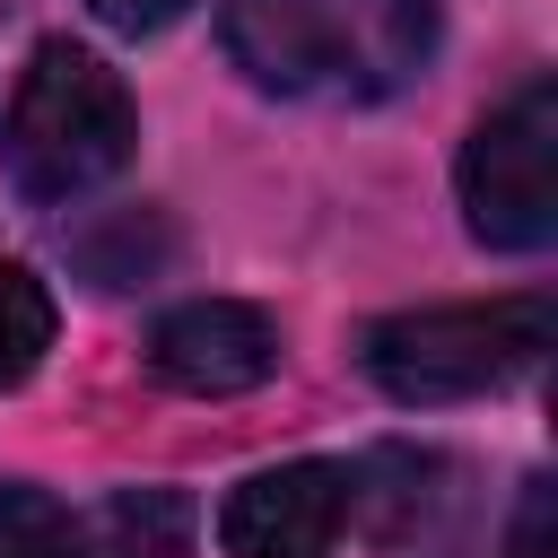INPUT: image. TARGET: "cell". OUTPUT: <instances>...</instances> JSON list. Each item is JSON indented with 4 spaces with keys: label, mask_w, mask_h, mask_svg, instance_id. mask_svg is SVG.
Returning a JSON list of instances; mask_svg holds the SVG:
<instances>
[{
    "label": "cell",
    "mask_w": 558,
    "mask_h": 558,
    "mask_svg": "<svg viewBox=\"0 0 558 558\" xmlns=\"http://www.w3.org/2000/svg\"><path fill=\"white\" fill-rule=\"evenodd\" d=\"M227 61L270 96L375 105L436 52V0H227Z\"/></svg>",
    "instance_id": "1"
},
{
    "label": "cell",
    "mask_w": 558,
    "mask_h": 558,
    "mask_svg": "<svg viewBox=\"0 0 558 558\" xmlns=\"http://www.w3.org/2000/svg\"><path fill=\"white\" fill-rule=\"evenodd\" d=\"M9 174L26 201H87L96 183H113L140 148V113L131 87L78 52V44H44L9 96Z\"/></svg>",
    "instance_id": "2"
},
{
    "label": "cell",
    "mask_w": 558,
    "mask_h": 558,
    "mask_svg": "<svg viewBox=\"0 0 558 558\" xmlns=\"http://www.w3.org/2000/svg\"><path fill=\"white\" fill-rule=\"evenodd\" d=\"M558 314L549 296H488V305H418V314H384L366 323L357 357L392 401H471L514 384L541 349H549Z\"/></svg>",
    "instance_id": "3"
},
{
    "label": "cell",
    "mask_w": 558,
    "mask_h": 558,
    "mask_svg": "<svg viewBox=\"0 0 558 558\" xmlns=\"http://www.w3.org/2000/svg\"><path fill=\"white\" fill-rule=\"evenodd\" d=\"M462 227L488 253H541L558 235V78H523L453 166Z\"/></svg>",
    "instance_id": "4"
},
{
    "label": "cell",
    "mask_w": 558,
    "mask_h": 558,
    "mask_svg": "<svg viewBox=\"0 0 558 558\" xmlns=\"http://www.w3.org/2000/svg\"><path fill=\"white\" fill-rule=\"evenodd\" d=\"M148 366L157 384L174 392H201V401H227V392H253L279 375V323L244 296H192L174 314H157L148 331Z\"/></svg>",
    "instance_id": "5"
},
{
    "label": "cell",
    "mask_w": 558,
    "mask_h": 558,
    "mask_svg": "<svg viewBox=\"0 0 558 558\" xmlns=\"http://www.w3.org/2000/svg\"><path fill=\"white\" fill-rule=\"evenodd\" d=\"M349 497L357 480L340 462H279L218 506V541L227 558H323L349 523Z\"/></svg>",
    "instance_id": "6"
},
{
    "label": "cell",
    "mask_w": 558,
    "mask_h": 558,
    "mask_svg": "<svg viewBox=\"0 0 558 558\" xmlns=\"http://www.w3.org/2000/svg\"><path fill=\"white\" fill-rule=\"evenodd\" d=\"M52 331H61V314H52V288H44L26 262H0V392H17V384L44 366Z\"/></svg>",
    "instance_id": "7"
},
{
    "label": "cell",
    "mask_w": 558,
    "mask_h": 558,
    "mask_svg": "<svg viewBox=\"0 0 558 558\" xmlns=\"http://www.w3.org/2000/svg\"><path fill=\"white\" fill-rule=\"evenodd\" d=\"M0 558H78V523L44 488H0Z\"/></svg>",
    "instance_id": "8"
},
{
    "label": "cell",
    "mask_w": 558,
    "mask_h": 558,
    "mask_svg": "<svg viewBox=\"0 0 558 558\" xmlns=\"http://www.w3.org/2000/svg\"><path fill=\"white\" fill-rule=\"evenodd\" d=\"M192 9H201V0H87V17L113 26V35H157V26L192 17Z\"/></svg>",
    "instance_id": "9"
},
{
    "label": "cell",
    "mask_w": 558,
    "mask_h": 558,
    "mask_svg": "<svg viewBox=\"0 0 558 558\" xmlns=\"http://www.w3.org/2000/svg\"><path fill=\"white\" fill-rule=\"evenodd\" d=\"M514 558H549V480L523 488V523H514Z\"/></svg>",
    "instance_id": "10"
}]
</instances>
